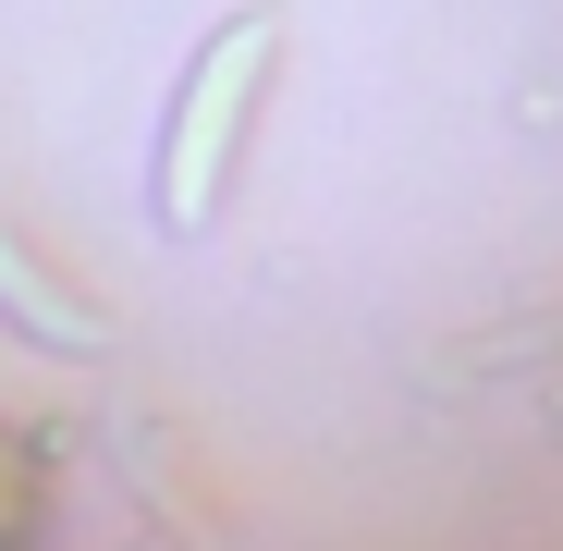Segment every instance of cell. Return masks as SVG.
I'll list each match as a JSON object with an SVG mask.
<instances>
[{
    "label": "cell",
    "instance_id": "cell-1",
    "mask_svg": "<svg viewBox=\"0 0 563 551\" xmlns=\"http://www.w3.org/2000/svg\"><path fill=\"white\" fill-rule=\"evenodd\" d=\"M269 49H282V13H269V0L197 37V62H184V99H172V123H159V172H147L159 233H209V221H221L233 159H245V135H257Z\"/></svg>",
    "mask_w": 563,
    "mask_h": 551
},
{
    "label": "cell",
    "instance_id": "cell-2",
    "mask_svg": "<svg viewBox=\"0 0 563 551\" xmlns=\"http://www.w3.org/2000/svg\"><path fill=\"white\" fill-rule=\"evenodd\" d=\"M0 319H13V331H37V343H86V355L111 343V319H86V307H49V283H37V269L13 257V233H0Z\"/></svg>",
    "mask_w": 563,
    "mask_h": 551
}]
</instances>
